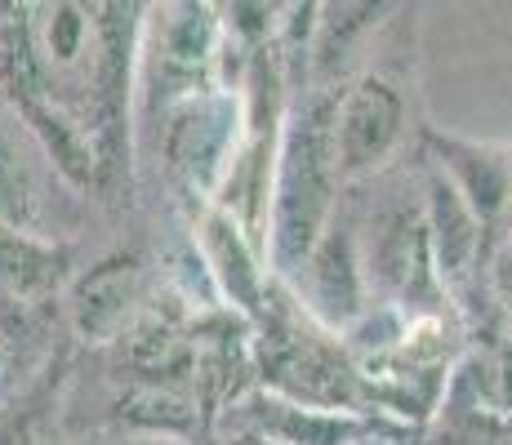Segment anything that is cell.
Listing matches in <instances>:
<instances>
[{
	"label": "cell",
	"instance_id": "6da1fadb",
	"mask_svg": "<svg viewBox=\"0 0 512 445\" xmlns=\"http://www.w3.org/2000/svg\"><path fill=\"white\" fill-rule=\"evenodd\" d=\"M54 276V250H45L32 232L0 227V290L32 294Z\"/></svg>",
	"mask_w": 512,
	"mask_h": 445
}]
</instances>
